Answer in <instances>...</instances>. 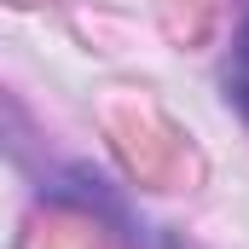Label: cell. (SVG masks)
<instances>
[{
	"label": "cell",
	"mask_w": 249,
	"mask_h": 249,
	"mask_svg": "<svg viewBox=\"0 0 249 249\" xmlns=\"http://www.w3.org/2000/svg\"><path fill=\"white\" fill-rule=\"evenodd\" d=\"M226 99L249 127V6L238 18V29H232V53H226Z\"/></svg>",
	"instance_id": "obj_1"
}]
</instances>
